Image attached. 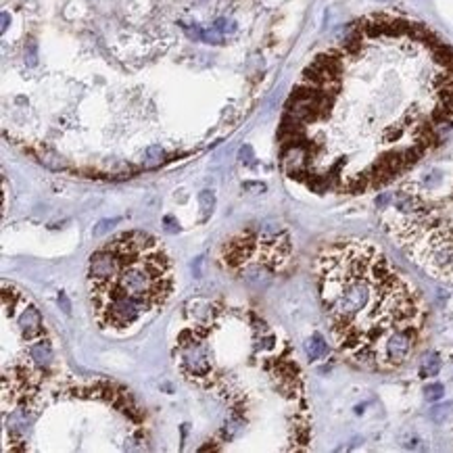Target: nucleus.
<instances>
[{"label": "nucleus", "mask_w": 453, "mask_h": 453, "mask_svg": "<svg viewBox=\"0 0 453 453\" xmlns=\"http://www.w3.org/2000/svg\"><path fill=\"white\" fill-rule=\"evenodd\" d=\"M59 303H61V307L65 314H71V305H69V301H67V296H65V293L59 294Z\"/></svg>", "instance_id": "nucleus-15"}, {"label": "nucleus", "mask_w": 453, "mask_h": 453, "mask_svg": "<svg viewBox=\"0 0 453 453\" xmlns=\"http://www.w3.org/2000/svg\"><path fill=\"white\" fill-rule=\"evenodd\" d=\"M199 203H201V209H203V219H207L213 211V205H215V196H213L211 190H203L199 194Z\"/></svg>", "instance_id": "nucleus-11"}, {"label": "nucleus", "mask_w": 453, "mask_h": 453, "mask_svg": "<svg viewBox=\"0 0 453 453\" xmlns=\"http://www.w3.org/2000/svg\"><path fill=\"white\" fill-rule=\"evenodd\" d=\"M17 324L21 328V334L23 339L34 343L38 341L40 336L44 334V322H42V316H40V311L34 307V305H26V309L21 311V316L17 320Z\"/></svg>", "instance_id": "nucleus-6"}, {"label": "nucleus", "mask_w": 453, "mask_h": 453, "mask_svg": "<svg viewBox=\"0 0 453 453\" xmlns=\"http://www.w3.org/2000/svg\"><path fill=\"white\" fill-rule=\"evenodd\" d=\"M29 357L36 361V366L46 368L53 364V347L44 336H40L38 341H34L29 345Z\"/></svg>", "instance_id": "nucleus-7"}, {"label": "nucleus", "mask_w": 453, "mask_h": 453, "mask_svg": "<svg viewBox=\"0 0 453 453\" xmlns=\"http://www.w3.org/2000/svg\"><path fill=\"white\" fill-rule=\"evenodd\" d=\"M165 157V151H163L161 146H148L146 151V165H157V163L163 161Z\"/></svg>", "instance_id": "nucleus-12"}, {"label": "nucleus", "mask_w": 453, "mask_h": 453, "mask_svg": "<svg viewBox=\"0 0 453 453\" xmlns=\"http://www.w3.org/2000/svg\"><path fill=\"white\" fill-rule=\"evenodd\" d=\"M316 278L334 347L353 366L397 370L422 345L426 303L376 244L347 238L324 246Z\"/></svg>", "instance_id": "nucleus-2"}, {"label": "nucleus", "mask_w": 453, "mask_h": 453, "mask_svg": "<svg viewBox=\"0 0 453 453\" xmlns=\"http://www.w3.org/2000/svg\"><path fill=\"white\" fill-rule=\"evenodd\" d=\"M119 221V217H115V219H103V221H98V226L92 230V234L94 236H103V234H107L109 232V230L113 228V224H117Z\"/></svg>", "instance_id": "nucleus-14"}, {"label": "nucleus", "mask_w": 453, "mask_h": 453, "mask_svg": "<svg viewBox=\"0 0 453 453\" xmlns=\"http://www.w3.org/2000/svg\"><path fill=\"white\" fill-rule=\"evenodd\" d=\"M424 393H426V399H428V401H436V399H441V397H443V393H445V386H443L441 382L428 384L426 389H424Z\"/></svg>", "instance_id": "nucleus-13"}, {"label": "nucleus", "mask_w": 453, "mask_h": 453, "mask_svg": "<svg viewBox=\"0 0 453 453\" xmlns=\"http://www.w3.org/2000/svg\"><path fill=\"white\" fill-rule=\"evenodd\" d=\"M326 353H328V343L324 341L322 334L316 332L307 343V355H309V359H320V357H324Z\"/></svg>", "instance_id": "nucleus-8"}, {"label": "nucleus", "mask_w": 453, "mask_h": 453, "mask_svg": "<svg viewBox=\"0 0 453 453\" xmlns=\"http://www.w3.org/2000/svg\"><path fill=\"white\" fill-rule=\"evenodd\" d=\"M389 234L428 274L453 282V171L432 169L393 194Z\"/></svg>", "instance_id": "nucleus-4"}, {"label": "nucleus", "mask_w": 453, "mask_h": 453, "mask_svg": "<svg viewBox=\"0 0 453 453\" xmlns=\"http://www.w3.org/2000/svg\"><path fill=\"white\" fill-rule=\"evenodd\" d=\"M6 23H9V15L4 13V15H2V31L6 29Z\"/></svg>", "instance_id": "nucleus-17"}, {"label": "nucleus", "mask_w": 453, "mask_h": 453, "mask_svg": "<svg viewBox=\"0 0 453 453\" xmlns=\"http://www.w3.org/2000/svg\"><path fill=\"white\" fill-rule=\"evenodd\" d=\"M453 416V403H443V405H436L430 409V418L436 424H443Z\"/></svg>", "instance_id": "nucleus-10"}, {"label": "nucleus", "mask_w": 453, "mask_h": 453, "mask_svg": "<svg viewBox=\"0 0 453 453\" xmlns=\"http://www.w3.org/2000/svg\"><path fill=\"white\" fill-rule=\"evenodd\" d=\"M453 132V48L401 15H368L320 51L280 123L284 174L318 194L397 180Z\"/></svg>", "instance_id": "nucleus-1"}, {"label": "nucleus", "mask_w": 453, "mask_h": 453, "mask_svg": "<svg viewBox=\"0 0 453 453\" xmlns=\"http://www.w3.org/2000/svg\"><path fill=\"white\" fill-rule=\"evenodd\" d=\"M174 291L167 251L146 232H121L90 255L88 296L96 324L128 330L163 307Z\"/></svg>", "instance_id": "nucleus-3"}, {"label": "nucleus", "mask_w": 453, "mask_h": 453, "mask_svg": "<svg viewBox=\"0 0 453 453\" xmlns=\"http://www.w3.org/2000/svg\"><path fill=\"white\" fill-rule=\"evenodd\" d=\"M439 370H441V359H439L436 353H432V355H428L424 359L420 374H422V378H428V376H436V374H439Z\"/></svg>", "instance_id": "nucleus-9"}, {"label": "nucleus", "mask_w": 453, "mask_h": 453, "mask_svg": "<svg viewBox=\"0 0 453 453\" xmlns=\"http://www.w3.org/2000/svg\"><path fill=\"white\" fill-rule=\"evenodd\" d=\"M244 188H246V190H259V192H263V190H266V184H253V182H246V184H244Z\"/></svg>", "instance_id": "nucleus-16"}, {"label": "nucleus", "mask_w": 453, "mask_h": 453, "mask_svg": "<svg viewBox=\"0 0 453 453\" xmlns=\"http://www.w3.org/2000/svg\"><path fill=\"white\" fill-rule=\"evenodd\" d=\"M182 370L192 378H203L211 372V351L203 341L182 343Z\"/></svg>", "instance_id": "nucleus-5"}]
</instances>
